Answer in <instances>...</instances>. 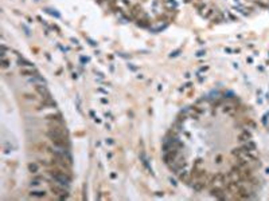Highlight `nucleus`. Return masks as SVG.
I'll return each mask as SVG.
<instances>
[{
    "label": "nucleus",
    "instance_id": "obj_1",
    "mask_svg": "<svg viewBox=\"0 0 269 201\" xmlns=\"http://www.w3.org/2000/svg\"><path fill=\"white\" fill-rule=\"evenodd\" d=\"M50 190L55 194V196H58L59 200H66V198L69 197V190H67V188L61 185V184H54V185L51 184Z\"/></svg>",
    "mask_w": 269,
    "mask_h": 201
},
{
    "label": "nucleus",
    "instance_id": "obj_2",
    "mask_svg": "<svg viewBox=\"0 0 269 201\" xmlns=\"http://www.w3.org/2000/svg\"><path fill=\"white\" fill-rule=\"evenodd\" d=\"M210 194L213 196V197L218 198V200H226V192L222 189V188H219V186H215V188H213V189L210 190Z\"/></svg>",
    "mask_w": 269,
    "mask_h": 201
},
{
    "label": "nucleus",
    "instance_id": "obj_3",
    "mask_svg": "<svg viewBox=\"0 0 269 201\" xmlns=\"http://www.w3.org/2000/svg\"><path fill=\"white\" fill-rule=\"evenodd\" d=\"M35 91L43 98V99L50 97V91L47 90V87L44 85H35Z\"/></svg>",
    "mask_w": 269,
    "mask_h": 201
},
{
    "label": "nucleus",
    "instance_id": "obj_4",
    "mask_svg": "<svg viewBox=\"0 0 269 201\" xmlns=\"http://www.w3.org/2000/svg\"><path fill=\"white\" fill-rule=\"evenodd\" d=\"M36 74H38V71L34 69H26V67L20 69V75H23V77H34Z\"/></svg>",
    "mask_w": 269,
    "mask_h": 201
},
{
    "label": "nucleus",
    "instance_id": "obj_5",
    "mask_svg": "<svg viewBox=\"0 0 269 201\" xmlns=\"http://www.w3.org/2000/svg\"><path fill=\"white\" fill-rule=\"evenodd\" d=\"M249 139H252V133H250L249 130H244L241 134L238 135V141H240V142H246V141H249Z\"/></svg>",
    "mask_w": 269,
    "mask_h": 201
},
{
    "label": "nucleus",
    "instance_id": "obj_6",
    "mask_svg": "<svg viewBox=\"0 0 269 201\" xmlns=\"http://www.w3.org/2000/svg\"><path fill=\"white\" fill-rule=\"evenodd\" d=\"M206 181H202V180H199V181H196V182H194L192 184V189L195 190V192H201V190H203L205 188H206Z\"/></svg>",
    "mask_w": 269,
    "mask_h": 201
},
{
    "label": "nucleus",
    "instance_id": "obj_7",
    "mask_svg": "<svg viewBox=\"0 0 269 201\" xmlns=\"http://www.w3.org/2000/svg\"><path fill=\"white\" fill-rule=\"evenodd\" d=\"M30 82H31V83H35V85H46V81H44L39 74H36V75L30 78Z\"/></svg>",
    "mask_w": 269,
    "mask_h": 201
},
{
    "label": "nucleus",
    "instance_id": "obj_8",
    "mask_svg": "<svg viewBox=\"0 0 269 201\" xmlns=\"http://www.w3.org/2000/svg\"><path fill=\"white\" fill-rule=\"evenodd\" d=\"M46 120L47 121H55V122H62V124H63L62 115H61L59 113H55V114H49V115H46Z\"/></svg>",
    "mask_w": 269,
    "mask_h": 201
},
{
    "label": "nucleus",
    "instance_id": "obj_9",
    "mask_svg": "<svg viewBox=\"0 0 269 201\" xmlns=\"http://www.w3.org/2000/svg\"><path fill=\"white\" fill-rule=\"evenodd\" d=\"M43 181H44V178L40 177V176H36V177H34V178L31 180V182H30V185H31V186H39Z\"/></svg>",
    "mask_w": 269,
    "mask_h": 201
},
{
    "label": "nucleus",
    "instance_id": "obj_10",
    "mask_svg": "<svg viewBox=\"0 0 269 201\" xmlns=\"http://www.w3.org/2000/svg\"><path fill=\"white\" fill-rule=\"evenodd\" d=\"M140 160H141V162H143V165H144V166L147 168V169H148L151 173H152V169L149 168L148 161H147V157H145V153H144V151H141V153H140Z\"/></svg>",
    "mask_w": 269,
    "mask_h": 201
},
{
    "label": "nucleus",
    "instance_id": "obj_11",
    "mask_svg": "<svg viewBox=\"0 0 269 201\" xmlns=\"http://www.w3.org/2000/svg\"><path fill=\"white\" fill-rule=\"evenodd\" d=\"M137 26L139 27H144V28H147V27H149V20L147 19V18H144V19H137Z\"/></svg>",
    "mask_w": 269,
    "mask_h": 201
},
{
    "label": "nucleus",
    "instance_id": "obj_12",
    "mask_svg": "<svg viewBox=\"0 0 269 201\" xmlns=\"http://www.w3.org/2000/svg\"><path fill=\"white\" fill-rule=\"evenodd\" d=\"M178 176H179V178L183 182H190V177H188V173L186 170H183V173H182V170H180L179 173H178Z\"/></svg>",
    "mask_w": 269,
    "mask_h": 201
},
{
    "label": "nucleus",
    "instance_id": "obj_13",
    "mask_svg": "<svg viewBox=\"0 0 269 201\" xmlns=\"http://www.w3.org/2000/svg\"><path fill=\"white\" fill-rule=\"evenodd\" d=\"M30 196H31V197L40 198V197H44V196H46V192H44V190H32L31 193H30Z\"/></svg>",
    "mask_w": 269,
    "mask_h": 201
},
{
    "label": "nucleus",
    "instance_id": "obj_14",
    "mask_svg": "<svg viewBox=\"0 0 269 201\" xmlns=\"http://www.w3.org/2000/svg\"><path fill=\"white\" fill-rule=\"evenodd\" d=\"M38 170H39V165L38 164H35V162H30L28 164V172H31V173H38Z\"/></svg>",
    "mask_w": 269,
    "mask_h": 201
},
{
    "label": "nucleus",
    "instance_id": "obj_15",
    "mask_svg": "<svg viewBox=\"0 0 269 201\" xmlns=\"http://www.w3.org/2000/svg\"><path fill=\"white\" fill-rule=\"evenodd\" d=\"M18 65H19V66H24V67H31L32 66V63L28 62V60H26L24 58H19V59H18Z\"/></svg>",
    "mask_w": 269,
    "mask_h": 201
},
{
    "label": "nucleus",
    "instance_id": "obj_16",
    "mask_svg": "<svg viewBox=\"0 0 269 201\" xmlns=\"http://www.w3.org/2000/svg\"><path fill=\"white\" fill-rule=\"evenodd\" d=\"M231 154H233L234 157H241V156L244 154V151H242L241 147H234L233 150H231Z\"/></svg>",
    "mask_w": 269,
    "mask_h": 201
},
{
    "label": "nucleus",
    "instance_id": "obj_17",
    "mask_svg": "<svg viewBox=\"0 0 269 201\" xmlns=\"http://www.w3.org/2000/svg\"><path fill=\"white\" fill-rule=\"evenodd\" d=\"M234 110H235V107H233V106H223V113H227V114H231L233 115L234 114Z\"/></svg>",
    "mask_w": 269,
    "mask_h": 201
},
{
    "label": "nucleus",
    "instance_id": "obj_18",
    "mask_svg": "<svg viewBox=\"0 0 269 201\" xmlns=\"http://www.w3.org/2000/svg\"><path fill=\"white\" fill-rule=\"evenodd\" d=\"M1 67H3L4 70L10 67V60H8L7 58H3V62H1Z\"/></svg>",
    "mask_w": 269,
    "mask_h": 201
},
{
    "label": "nucleus",
    "instance_id": "obj_19",
    "mask_svg": "<svg viewBox=\"0 0 269 201\" xmlns=\"http://www.w3.org/2000/svg\"><path fill=\"white\" fill-rule=\"evenodd\" d=\"M194 7L198 8L199 11H202L203 8H206V4H205V3H194Z\"/></svg>",
    "mask_w": 269,
    "mask_h": 201
},
{
    "label": "nucleus",
    "instance_id": "obj_20",
    "mask_svg": "<svg viewBox=\"0 0 269 201\" xmlns=\"http://www.w3.org/2000/svg\"><path fill=\"white\" fill-rule=\"evenodd\" d=\"M23 97L26 98V99H30V100H35V95L34 94H23Z\"/></svg>",
    "mask_w": 269,
    "mask_h": 201
},
{
    "label": "nucleus",
    "instance_id": "obj_21",
    "mask_svg": "<svg viewBox=\"0 0 269 201\" xmlns=\"http://www.w3.org/2000/svg\"><path fill=\"white\" fill-rule=\"evenodd\" d=\"M44 11H46V12H49V14H51V15L57 16V18H59V14H57V12H53V11H54V10H50V8H46Z\"/></svg>",
    "mask_w": 269,
    "mask_h": 201
},
{
    "label": "nucleus",
    "instance_id": "obj_22",
    "mask_svg": "<svg viewBox=\"0 0 269 201\" xmlns=\"http://www.w3.org/2000/svg\"><path fill=\"white\" fill-rule=\"evenodd\" d=\"M213 14H214V11H213V10H209V11H207L206 14H203V16H205V18H210V16L213 15Z\"/></svg>",
    "mask_w": 269,
    "mask_h": 201
},
{
    "label": "nucleus",
    "instance_id": "obj_23",
    "mask_svg": "<svg viewBox=\"0 0 269 201\" xmlns=\"http://www.w3.org/2000/svg\"><path fill=\"white\" fill-rule=\"evenodd\" d=\"M215 162H217V164H221V162H222V156H221V154L217 156V157H215Z\"/></svg>",
    "mask_w": 269,
    "mask_h": 201
},
{
    "label": "nucleus",
    "instance_id": "obj_24",
    "mask_svg": "<svg viewBox=\"0 0 269 201\" xmlns=\"http://www.w3.org/2000/svg\"><path fill=\"white\" fill-rule=\"evenodd\" d=\"M192 110H195L198 114H202V113H203V110H202V109H198V106H192Z\"/></svg>",
    "mask_w": 269,
    "mask_h": 201
},
{
    "label": "nucleus",
    "instance_id": "obj_25",
    "mask_svg": "<svg viewBox=\"0 0 269 201\" xmlns=\"http://www.w3.org/2000/svg\"><path fill=\"white\" fill-rule=\"evenodd\" d=\"M179 52H180V50L174 51V52H171V55H170V56H171V58H172V56H176V55H179Z\"/></svg>",
    "mask_w": 269,
    "mask_h": 201
},
{
    "label": "nucleus",
    "instance_id": "obj_26",
    "mask_svg": "<svg viewBox=\"0 0 269 201\" xmlns=\"http://www.w3.org/2000/svg\"><path fill=\"white\" fill-rule=\"evenodd\" d=\"M205 54H206V51H198V54H196V56H203Z\"/></svg>",
    "mask_w": 269,
    "mask_h": 201
},
{
    "label": "nucleus",
    "instance_id": "obj_27",
    "mask_svg": "<svg viewBox=\"0 0 269 201\" xmlns=\"http://www.w3.org/2000/svg\"><path fill=\"white\" fill-rule=\"evenodd\" d=\"M105 142L108 143V145H113V141H112V138H108V139L105 141Z\"/></svg>",
    "mask_w": 269,
    "mask_h": 201
},
{
    "label": "nucleus",
    "instance_id": "obj_28",
    "mask_svg": "<svg viewBox=\"0 0 269 201\" xmlns=\"http://www.w3.org/2000/svg\"><path fill=\"white\" fill-rule=\"evenodd\" d=\"M101 102L104 105H106V103H108V99H106V98H101Z\"/></svg>",
    "mask_w": 269,
    "mask_h": 201
}]
</instances>
